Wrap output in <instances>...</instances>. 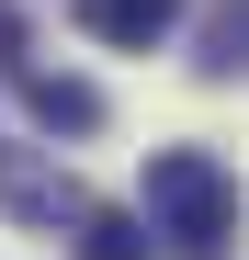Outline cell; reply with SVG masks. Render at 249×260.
I'll use <instances>...</instances> for the list:
<instances>
[{
  "instance_id": "8992f818",
  "label": "cell",
  "mask_w": 249,
  "mask_h": 260,
  "mask_svg": "<svg viewBox=\"0 0 249 260\" xmlns=\"http://www.w3.org/2000/svg\"><path fill=\"white\" fill-rule=\"evenodd\" d=\"M0 57H23V23H12V0H0Z\"/></svg>"
},
{
  "instance_id": "277c9868",
  "label": "cell",
  "mask_w": 249,
  "mask_h": 260,
  "mask_svg": "<svg viewBox=\"0 0 249 260\" xmlns=\"http://www.w3.org/2000/svg\"><path fill=\"white\" fill-rule=\"evenodd\" d=\"M79 249H91V260H147V226H136V215H102V204H79Z\"/></svg>"
},
{
  "instance_id": "6da1fadb",
  "label": "cell",
  "mask_w": 249,
  "mask_h": 260,
  "mask_svg": "<svg viewBox=\"0 0 249 260\" xmlns=\"http://www.w3.org/2000/svg\"><path fill=\"white\" fill-rule=\"evenodd\" d=\"M147 238H170V260H227V170L204 147L147 158Z\"/></svg>"
},
{
  "instance_id": "7a4b0ae2",
  "label": "cell",
  "mask_w": 249,
  "mask_h": 260,
  "mask_svg": "<svg viewBox=\"0 0 249 260\" xmlns=\"http://www.w3.org/2000/svg\"><path fill=\"white\" fill-rule=\"evenodd\" d=\"M181 0H79V34H102V46H159Z\"/></svg>"
},
{
  "instance_id": "5b68a950",
  "label": "cell",
  "mask_w": 249,
  "mask_h": 260,
  "mask_svg": "<svg viewBox=\"0 0 249 260\" xmlns=\"http://www.w3.org/2000/svg\"><path fill=\"white\" fill-rule=\"evenodd\" d=\"M238 46H249V12H238V0H227V12H215V23H204V68H215V79H227V68H238Z\"/></svg>"
},
{
  "instance_id": "3957f363",
  "label": "cell",
  "mask_w": 249,
  "mask_h": 260,
  "mask_svg": "<svg viewBox=\"0 0 249 260\" xmlns=\"http://www.w3.org/2000/svg\"><path fill=\"white\" fill-rule=\"evenodd\" d=\"M23 102H34V124H57V136H91L102 124V91L91 79H57V68H23Z\"/></svg>"
}]
</instances>
